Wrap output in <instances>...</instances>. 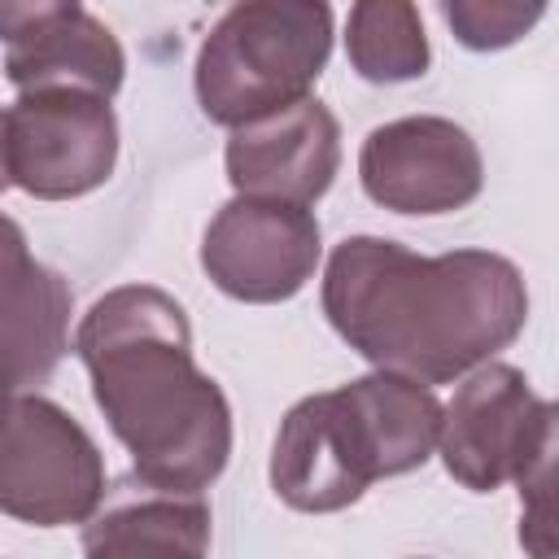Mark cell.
I'll list each match as a JSON object with an SVG mask.
<instances>
[{"label": "cell", "mask_w": 559, "mask_h": 559, "mask_svg": "<svg viewBox=\"0 0 559 559\" xmlns=\"http://www.w3.org/2000/svg\"><path fill=\"white\" fill-rule=\"evenodd\" d=\"M542 397L511 362H480L441 415V463L472 489L493 493L520 476L542 428Z\"/></svg>", "instance_id": "cell-9"}, {"label": "cell", "mask_w": 559, "mask_h": 559, "mask_svg": "<svg viewBox=\"0 0 559 559\" xmlns=\"http://www.w3.org/2000/svg\"><path fill=\"white\" fill-rule=\"evenodd\" d=\"M70 349V288L26 253L22 227L4 223V376L13 393L39 389Z\"/></svg>", "instance_id": "cell-11"}, {"label": "cell", "mask_w": 559, "mask_h": 559, "mask_svg": "<svg viewBox=\"0 0 559 559\" xmlns=\"http://www.w3.org/2000/svg\"><path fill=\"white\" fill-rule=\"evenodd\" d=\"M83 4L79 0H0V35L4 44L17 39V35H31L57 17H70L79 13Z\"/></svg>", "instance_id": "cell-17"}, {"label": "cell", "mask_w": 559, "mask_h": 559, "mask_svg": "<svg viewBox=\"0 0 559 559\" xmlns=\"http://www.w3.org/2000/svg\"><path fill=\"white\" fill-rule=\"evenodd\" d=\"M4 74L17 92L26 87H92L114 96L127 74L122 44L114 31L92 13L57 17L31 35L4 44Z\"/></svg>", "instance_id": "cell-12"}, {"label": "cell", "mask_w": 559, "mask_h": 559, "mask_svg": "<svg viewBox=\"0 0 559 559\" xmlns=\"http://www.w3.org/2000/svg\"><path fill=\"white\" fill-rule=\"evenodd\" d=\"M87 555H205L210 550V507L201 493L157 489L140 480V489L118 493L96 507L83 524Z\"/></svg>", "instance_id": "cell-13"}, {"label": "cell", "mask_w": 559, "mask_h": 559, "mask_svg": "<svg viewBox=\"0 0 559 559\" xmlns=\"http://www.w3.org/2000/svg\"><path fill=\"white\" fill-rule=\"evenodd\" d=\"M100 502L105 459L83 424L39 393H13L0 441L4 515L35 528H61L87 524Z\"/></svg>", "instance_id": "cell-6"}, {"label": "cell", "mask_w": 559, "mask_h": 559, "mask_svg": "<svg viewBox=\"0 0 559 559\" xmlns=\"http://www.w3.org/2000/svg\"><path fill=\"white\" fill-rule=\"evenodd\" d=\"M223 162L240 197L314 205L332 188L336 166H341L336 114L323 100L306 96L280 114L231 127Z\"/></svg>", "instance_id": "cell-10"}, {"label": "cell", "mask_w": 559, "mask_h": 559, "mask_svg": "<svg viewBox=\"0 0 559 559\" xmlns=\"http://www.w3.org/2000/svg\"><path fill=\"white\" fill-rule=\"evenodd\" d=\"M362 192L393 214H454L480 197L485 162L476 140L432 114L393 118L362 140Z\"/></svg>", "instance_id": "cell-8"}, {"label": "cell", "mask_w": 559, "mask_h": 559, "mask_svg": "<svg viewBox=\"0 0 559 559\" xmlns=\"http://www.w3.org/2000/svg\"><path fill=\"white\" fill-rule=\"evenodd\" d=\"M118 166V118L92 87H26L4 109V183L70 201L96 192Z\"/></svg>", "instance_id": "cell-5"}, {"label": "cell", "mask_w": 559, "mask_h": 559, "mask_svg": "<svg viewBox=\"0 0 559 559\" xmlns=\"http://www.w3.org/2000/svg\"><path fill=\"white\" fill-rule=\"evenodd\" d=\"M550 0H437L450 35L472 52H498L524 39Z\"/></svg>", "instance_id": "cell-16"}, {"label": "cell", "mask_w": 559, "mask_h": 559, "mask_svg": "<svg viewBox=\"0 0 559 559\" xmlns=\"http://www.w3.org/2000/svg\"><path fill=\"white\" fill-rule=\"evenodd\" d=\"M441 415L445 406L424 380L384 367L310 393L280 419L271 489L293 511H345L380 476L424 467L441 441Z\"/></svg>", "instance_id": "cell-3"}, {"label": "cell", "mask_w": 559, "mask_h": 559, "mask_svg": "<svg viewBox=\"0 0 559 559\" xmlns=\"http://www.w3.org/2000/svg\"><path fill=\"white\" fill-rule=\"evenodd\" d=\"M520 489V546L537 559L559 555V402L542 406V428L528 463L515 476Z\"/></svg>", "instance_id": "cell-15"}, {"label": "cell", "mask_w": 559, "mask_h": 559, "mask_svg": "<svg viewBox=\"0 0 559 559\" xmlns=\"http://www.w3.org/2000/svg\"><path fill=\"white\" fill-rule=\"evenodd\" d=\"M323 253V231L310 205L240 197L227 201L201 236V271L236 301L271 306L306 288Z\"/></svg>", "instance_id": "cell-7"}, {"label": "cell", "mask_w": 559, "mask_h": 559, "mask_svg": "<svg viewBox=\"0 0 559 559\" xmlns=\"http://www.w3.org/2000/svg\"><path fill=\"white\" fill-rule=\"evenodd\" d=\"M323 314L371 367L450 384L524 332L528 288L489 249L428 258L384 236H349L328 258Z\"/></svg>", "instance_id": "cell-1"}, {"label": "cell", "mask_w": 559, "mask_h": 559, "mask_svg": "<svg viewBox=\"0 0 559 559\" xmlns=\"http://www.w3.org/2000/svg\"><path fill=\"white\" fill-rule=\"evenodd\" d=\"M345 52L367 83H411L432 61L415 0H354Z\"/></svg>", "instance_id": "cell-14"}, {"label": "cell", "mask_w": 559, "mask_h": 559, "mask_svg": "<svg viewBox=\"0 0 559 559\" xmlns=\"http://www.w3.org/2000/svg\"><path fill=\"white\" fill-rule=\"evenodd\" d=\"M328 57V0H236L197 52V100L210 122L245 127L306 100Z\"/></svg>", "instance_id": "cell-4"}, {"label": "cell", "mask_w": 559, "mask_h": 559, "mask_svg": "<svg viewBox=\"0 0 559 559\" xmlns=\"http://www.w3.org/2000/svg\"><path fill=\"white\" fill-rule=\"evenodd\" d=\"M92 397L127 445L135 476L201 493L231 454V406L192 358L188 310L153 284L96 297L74 332Z\"/></svg>", "instance_id": "cell-2"}]
</instances>
